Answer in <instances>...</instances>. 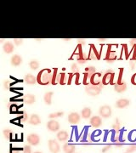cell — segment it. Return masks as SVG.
Returning a JSON list of instances; mask_svg holds the SVG:
<instances>
[{
    "label": "cell",
    "instance_id": "obj_1",
    "mask_svg": "<svg viewBox=\"0 0 136 153\" xmlns=\"http://www.w3.org/2000/svg\"><path fill=\"white\" fill-rule=\"evenodd\" d=\"M53 73L50 69H43L38 72L37 76V80L40 85H48L49 83H52L53 80Z\"/></svg>",
    "mask_w": 136,
    "mask_h": 153
},
{
    "label": "cell",
    "instance_id": "obj_2",
    "mask_svg": "<svg viewBox=\"0 0 136 153\" xmlns=\"http://www.w3.org/2000/svg\"><path fill=\"white\" fill-rule=\"evenodd\" d=\"M117 45L115 44H110L107 48V51L106 54L105 60H106V62L108 63H113L117 59Z\"/></svg>",
    "mask_w": 136,
    "mask_h": 153
},
{
    "label": "cell",
    "instance_id": "obj_3",
    "mask_svg": "<svg viewBox=\"0 0 136 153\" xmlns=\"http://www.w3.org/2000/svg\"><path fill=\"white\" fill-rule=\"evenodd\" d=\"M103 83H100L99 85H93V84H88L85 87V92L87 94L90 96H96L100 94L101 88H103Z\"/></svg>",
    "mask_w": 136,
    "mask_h": 153
},
{
    "label": "cell",
    "instance_id": "obj_4",
    "mask_svg": "<svg viewBox=\"0 0 136 153\" xmlns=\"http://www.w3.org/2000/svg\"><path fill=\"white\" fill-rule=\"evenodd\" d=\"M99 114L101 117H104V118L110 117L112 114V111H111V106H109L107 105H104L102 106H100L99 109Z\"/></svg>",
    "mask_w": 136,
    "mask_h": 153
},
{
    "label": "cell",
    "instance_id": "obj_5",
    "mask_svg": "<svg viewBox=\"0 0 136 153\" xmlns=\"http://www.w3.org/2000/svg\"><path fill=\"white\" fill-rule=\"evenodd\" d=\"M115 73L113 72L112 70H107L104 73L103 76H102V83L104 85H106L109 83H111L113 79H114Z\"/></svg>",
    "mask_w": 136,
    "mask_h": 153
},
{
    "label": "cell",
    "instance_id": "obj_6",
    "mask_svg": "<svg viewBox=\"0 0 136 153\" xmlns=\"http://www.w3.org/2000/svg\"><path fill=\"white\" fill-rule=\"evenodd\" d=\"M27 140L30 146H38L40 143V137L37 134H33H33H30L27 135Z\"/></svg>",
    "mask_w": 136,
    "mask_h": 153
},
{
    "label": "cell",
    "instance_id": "obj_7",
    "mask_svg": "<svg viewBox=\"0 0 136 153\" xmlns=\"http://www.w3.org/2000/svg\"><path fill=\"white\" fill-rule=\"evenodd\" d=\"M48 146L51 153H59L60 152V144L55 140H49L48 141Z\"/></svg>",
    "mask_w": 136,
    "mask_h": 153
},
{
    "label": "cell",
    "instance_id": "obj_8",
    "mask_svg": "<svg viewBox=\"0 0 136 153\" xmlns=\"http://www.w3.org/2000/svg\"><path fill=\"white\" fill-rule=\"evenodd\" d=\"M46 127L48 128V130L50 132H57L59 131L60 129V123L58 121L54 120V119H51L46 124Z\"/></svg>",
    "mask_w": 136,
    "mask_h": 153
},
{
    "label": "cell",
    "instance_id": "obj_9",
    "mask_svg": "<svg viewBox=\"0 0 136 153\" xmlns=\"http://www.w3.org/2000/svg\"><path fill=\"white\" fill-rule=\"evenodd\" d=\"M94 73H96V69H95V67H94V66H88V67H86V69H85V73H84V80H83V82L88 85L87 81L88 80L90 81V78L92 77V76Z\"/></svg>",
    "mask_w": 136,
    "mask_h": 153
},
{
    "label": "cell",
    "instance_id": "obj_10",
    "mask_svg": "<svg viewBox=\"0 0 136 153\" xmlns=\"http://www.w3.org/2000/svg\"><path fill=\"white\" fill-rule=\"evenodd\" d=\"M67 120L71 124H77L81 120V115H79L77 112H71L68 115Z\"/></svg>",
    "mask_w": 136,
    "mask_h": 153
},
{
    "label": "cell",
    "instance_id": "obj_11",
    "mask_svg": "<svg viewBox=\"0 0 136 153\" xmlns=\"http://www.w3.org/2000/svg\"><path fill=\"white\" fill-rule=\"evenodd\" d=\"M89 123L90 125L92 126L93 128H100V126L102 125V119L100 116H94L92 117H90L89 120Z\"/></svg>",
    "mask_w": 136,
    "mask_h": 153
},
{
    "label": "cell",
    "instance_id": "obj_12",
    "mask_svg": "<svg viewBox=\"0 0 136 153\" xmlns=\"http://www.w3.org/2000/svg\"><path fill=\"white\" fill-rule=\"evenodd\" d=\"M90 84L93 85H99L100 83H102V74L100 72H96L90 78Z\"/></svg>",
    "mask_w": 136,
    "mask_h": 153
},
{
    "label": "cell",
    "instance_id": "obj_13",
    "mask_svg": "<svg viewBox=\"0 0 136 153\" xmlns=\"http://www.w3.org/2000/svg\"><path fill=\"white\" fill-rule=\"evenodd\" d=\"M129 105H130V100H129L123 98L119 99V100L116 102L115 106H116L117 108H119V109H123V108L128 107Z\"/></svg>",
    "mask_w": 136,
    "mask_h": 153
},
{
    "label": "cell",
    "instance_id": "obj_14",
    "mask_svg": "<svg viewBox=\"0 0 136 153\" xmlns=\"http://www.w3.org/2000/svg\"><path fill=\"white\" fill-rule=\"evenodd\" d=\"M112 141L114 142L116 147L119 148L123 145V143H124V140H123V139H122L121 134H120L119 133H117V134H114V135H113V137H112Z\"/></svg>",
    "mask_w": 136,
    "mask_h": 153
},
{
    "label": "cell",
    "instance_id": "obj_15",
    "mask_svg": "<svg viewBox=\"0 0 136 153\" xmlns=\"http://www.w3.org/2000/svg\"><path fill=\"white\" fill-rule=\"evenodd\" d=\"M56 137H57V140L60 141V142H65L68 140L69 138V134L68 132H66L65 130H60L56 134Z\"/></svg>",
    "mask_w": 136,
    "mask_h": 153
},
{
    "label": "cell",
    "instance_id": "obj_16",
    "mask_svg": "<svg viewBox=\"0 0 136 153\" xmlns=\"http://www.w3.org/2000/svg\"><path fill=\"white\" fill-rule=\"evenodd\" d=\"M22 57L21 55H14L12 57H11L10 59V63L11 65L13 66H15V67H16V66H19L22 63Z\"/></svg>",
    "mask_w": 136,
    "mask_h": 153
},
{
    "label": "cell",
    "instance_id": "obj_17",
    "mask_svg": "<svg viewBox=\"0 0 136 153\" xmlns=\"http://www.w3.org/2000/svg\"><path fill=\"white\" fill-rule=\"evenodd\" d=\"M62 150L64 153H74L76 151V146L71 143H65L62 147Z\"/></svg>",
    "mask_w": 136,
    "mask_h": 153
},
{
    "label": "cell",
    "instance_id": "obj_18",
    "mask_svg": "<svg viewBox=\"0 0 136 153\" xmlns=\"http://www.w3.org/2000/svg\"><path fill=\"white\" fill-rule=\"evenodd\" d=\"M15 49V46L11 42H6L3 45V50L5 54H11Z\"/></svg>",
    "mask_w": 136,
    "mask_h": 153
},
{
    "label": "cell",
    "instance_id": "obj_19",
    "mask_svg": "<svg viewBox=\"0 0 136 153\" xmlns=\"http://www.w3.org/2000/svg\"><path fill=\"white\" fill-rule=\"evenodd\" d=\"M114 89L115 91L117 92V93H123V92L126 91V89H127V84H126V82H117V83L115 84Z\"/></svg>",
    "mask_w": 136,
    "mask_h": 153
},
{
    "label": "cell",
    "instance_id": "obj_20",
    "mask_svg": "<svg viewBox=\"0 0 136 153\" xmlns=\"http://www.w3.org/2000/svg\"><path fill=\"white\" fill-rule=\"evenodd\" d=\"M81 47V46H80ZM88 60V56L84 55L82 52V50L80 49L79 50V52H78V55H77V62L78 63V64H80V65H83V64H85L86 62Z\"/></svg>",
    "mask_w": 136,
    "mask_h": 153
},
{
    "label": "cell",
    "instance_id": "obj_21",
    "mask_svg": "<svg viewBox=\"0 0 136 153\" xmlns=\"http://www.w3.org/2000/svg\"><path fill=\"white\" fill-rule=\"evenodd\" d=\"M99 55L96 51L95 48L94 47V45H91L90 49H89V52H88V58L89 60H98L99 59Z\"/></svg>",
    "mask_w": 136,
    "mask_h": 153
},
{
    "label": "cell",
    "instance_id": "obj_22",
    "mask_svg": "<svg viewBox=\"0 0 136 153\" xmlns=\"http://www.w3.org/2000/svg\"><path fill=\"white\" fill-rule=\"evenodd\" d=\"M28 123L32 125H38L39 123H41V118L38 114H33L30 116Z\"/></svg>",
    "mask_w": 136,
    "mask_h": 153
},
{
    "label": "cell",
    "instance_id": "obj_23",
    "mask_svg": "<svg viewBox=\"0 0 136 153\" xmlns=\"http://www.w3.org/2000/svg\"><path fill=\"white\" fill-rule=\"evenodd\" d=\"M24 81L27 82V84H30V85H33L36 82H38L37 76H33V74H27V75H26L25 77H24Z\"/></svg>",
    "mask_w": 136,
    "mask_h": 153
},
{
    "label": "cell",
    "instance_id": "obj_24",
    "mask_svg": "<svg viewBox=\"0 0 136 153\" xmlns=\"http://www.w3.org/2000/svg\"><path fill=\"white\" fill-rule=\"evenodd\" d=\"M23 101L27 105H32L33 103H35L36 101V96L31 94H27L24 97H23Z\"/></svg>",
    "mask_w": 136,
    "mask_h": 153
},
{
    "label": "cell",
    "instance_id": "obj_25",
    "mask_svg": "<svg viewBox=\"0 0 136 153\" xmlns=\"http://www.w3.org/2000/svg\"><path fill=\"white\" fill-rule=\"evenodd\" d=\"M91 114H92V111L89 107H85L81 111V117L83 119H88L91 117Z\"/></svg>",
    "mask_w": 136,
    "mask_h": 153
},
{
    "label": "cell",
    "instance_id": "obj_26",
    "mask_svg": "<svg viewBox=\"0 0 136 153\" xmlns=\"http://www.w3.org/2000/svg\"><path fill=\"white\" fill-rule=\"evenodd\" d=\"M53 94L54 93L53 92H47V93L44 94V102H45V104L46 105H51L52 103V96H53Z\"/></svg>",
    "mask_w": 136,
    "mask_h": 153
},
{
    "label": "cell",
    "instance_id": "obj_27",
    "mask_svg": "<svg viewBox=\"0 0 136 153\" xmlns=\"http://www.w3.org/2000/svg\"><path fill=\"white\" fill-rule=\"evenodd\" d=\"M69 78H68V76L65 73H60V75H59V80H58V83H60L61 85H63V84H65L66 82H68V80Z\"/></svg>",
    "mask_w": 136,
    "mask_h": 153
},
{
    "label": "cell",
    "instance_id": "obj_28",
    "mask_svg": "<svg viewBox=\"0 0 136 153\" xmlns=\"http://www.w3.org/2000/svg\"><path fill=\"white\" fill-rule=\"evenodd\" d=\"M113 131H114V134H117V133H120L121 131V123L118 119H116V121L114 122V123L111 126Z\"/></svg>",
    "mask_w": 136,
    "mask_h": 153
},
{
    "label": "cell",
    "instance_id": "obj_29",
    "mask_svg": "<svg viewBox=\"0 0 136 153\" xmlns=\"http://www.w3.org/2000/svg\"><path fill=\"white\" fill-rule=\"evenodd\" d=\"M3 134H4V136L6 140H11L13 138V131L10 128H5L3 131Z\"/></svg>",
    "mask_w": 136,
    "mask_h": 153
},
{
    "label": "cell",
    "instance_id": "obj_30",
    "mask_svg": "<svg viewBox=\"0 0 136 153\" xmlns=\"http://www.w3.org/2000/svg\"><path fill=\"white\" fill-rule=\"evenodd\" d=\"M29 67H30L32 70H33V71L38 70V68H39V62L36 60H31V61L29 62Z\"/></svg>",
    "mask_w": 136,
    "mask_h": 153
},
{
    "label": "cell",
    "instance_id": "obj_31",
    "mask_svg": "<svg viewBox=\"0 0 136 153\" xmlns=\"http://www.w3.org/2000/svg\"><path fill=\"white\" fill-rule=\"evenodd\" d=\"M64 115L63 111H57V112H52L49 115V117L50 119H55V118H58Z\"/></svg>",
    "mask_w": 136,
    "mask_h": 153
},
{
    "label": "cell",
    "instance_id": "obj_32",
    "mask_svg": "<svg viewBox=\"0 0 136 153\" xmlns=\"http://www.w3.org/2000/svg\"><path fill=\"white\" fill-rule=\"evenodd\" d=\"M29 116L27 114L26 111H23V113H22V119H21V122L22 123H26L27 121H29Z\"/></svg>",
    "mask_w": 136,
    "mask_h": 153
},
{
    "label": "cell",
    "instance_id": "obj_33",
    "mask_svg": "<svg viewBox=\"0 0 136 153\" xmlns=\"http://www.w3.org/2000/svg\"><path fill=\"white\" fill-rule=\"evenodd\" d=\"M136 151V144L135 145H132L130 146L128 148L127 150H126L125 153H133L134 152H135Z\"/></svg>",
    "mask_w": 136,
    "mask_h": 153
},
{
    "label": "cell",
    "instance_id": "obj_34",
    "mask_svg": "<svg viewBox=\"0 0 136 153\" xmlns=\"http://www.w3.org/2000/svg\"><path fill=\"white\" fill-rule=\"evenodd\" d=\"M71 71L73 72V73H77V72L79 71V68H78V66H77V64L73 63V64H72L71 66Z\"/></svg>",
    "mask_w": 136,
    "mask_h": 153
},
{
    "label": "cell",
    "instance_id": "obj_35",
    "mask_svg": "<svg viewBox=\"0 0 136 153\" xmlns=\"http://www.w3.org/2000/svg\"><path fill=\"white\" fill-rule=\"evenodd\" d=\"M23 153H33L32 152V147L28 145L24 146L23 147Z\"/></svg>",
    "mask_w": 136,
    "mask_h": 153
},
{
    "label": "cell",
    "instance_id": "obj_36",
    "mask_svg": "<svg viewBox=\"0 0 136 153\" xmlns=\"http://www.w3.org/2000/svg\"><path fill=\"white\" fill-rule=\"evenodd\" d=\"M14 44L17 45V46H20L23 44V39L22 38H15L14 39Z\"/></svg>",
    "mask_w": 136,
    "mask_h": 153
},
{
    "label": "cell",
    "instance_id": "obj_37",
    "mask_svg": "<svg viewBox=\"0 0 136 153\" xmlns=\"http://www.w3.org/2000/svg\"><path fill=\"white\" fill-rule=\"evenodd\" d=\"M129 138H130L131 140H136V131L135 130H134V131L131 132Z\"/></svg>",
    "mask_w": 136,
    "mask_h": 153
},
{
    "label": "cell",
    "instance_id": "obj_38",
    "mask_svg": "<svg viewBox=\"0 0 136 153\" xmlns=\"http://www.w3.org/2000/svg\"><path fill=\"white\" fill-rule=\"evenodd\" d=\"M129 63H130L131 68H132V69H135L136 67V59H132Z\"/></svg>",
    "mask_w": 136,
    "mask_h": 153
},
{
    "label": "cell",
    "instance_id": "obj_39",
    "mask_svg": "<svg viewBox=\"0 0 136 153\" xmlns=\"http://www.w3.org/2000/svg\"><path fill=\"white\" fill-rule=\"evenodd\" d=\"M111 148V145H108V146H105V147L101 150V152L102 153H106V152H108L109 150Z\"/></svg>",
    "mask_w": 136,
    "mask_h": 153
},
{
    "label": "cell",
    "instance_id": "obj_40",
    "mask_svg": "<svg viewBox=\"0 0 136 153\" xmlns=\"http://www.w3.org/2000/svg\"><path fill=\"white\" fill-rule=\"evenodd\" d=\"M10 86V82L9 81V80H5L4 82V88H6V89H8L9 88Z\"/></svg>",
    "mask_w": 136,
    "mask_h": 153
},
{
    "label": "cell",
    "instance_id": "obj_41",
    "mask_svg": "<svg viewBox=\"0 0 136 153\" xmlns=\"http://www.w3.org/2000/svg\"><path fill=\"white\" fill-rule=\"evenodd\" d=\"M131 82L134 84V85H136V73H135L132 77H131Z\"/></svg>",
    "mask_w": 136,
    "mask_h": 153
},
{
    "label": "cell",
    "instance_id": "obj_42",
    "mask_svg": "<svg viewBox=\"0 0 136 153\" xmlns=\"http://www.w3.org/2000/svg\"><path fill=\"white\" fill-rule=\"evenodd\" d=\"M77 42H78V44H79L80 46H81V45H85V43H86V41H85L84 39H78Z\"/></svg>",
    "mask_w": 136,
    "mask_h": 153
},
{
    "label": "cell",
    "instance_id": "obj_43",
    "mask_svg": "<svg viewBox=\"0 0 136 153\" xmlns=\"http://www.w3.org/2000/svg\"><path fill=\"white\" fill-rule=\"evenodd\" d=\"M130 44L133 46V48H134V47H136V38H133V39H131Z\"/></svg>",
    "mask_w": 136,
    "mask_h": 153
},
{
    "label": "cell",
    "instance_id": "obj_44",
    "mask_svg": "<svg viewBox=\"0 0 136 153\" xmlns=\"http://www.w3.org/2000/svg\"><path fill=\"white\" fill-rule=\"evenodd\" d=\"M105 41H106V39H105V38H103V39H101V38H100V39H99V42H102V43H103V42H105Z\"/></svg>",
    "mask_w": 136,
    "mask_h": 153
},
{
    "label": "cell",
    "instance_id": "obj_45",
    "mask_svg": "<svg viewBox=\"0 0 136 153\" xmlns=\"http://www.w3.org/2000/svg\"><path fill=\"white\" fill-rule=\"evenodd\" d=\"M65 41H66V42H69V41H71V39L69 38V39H67V38H65V39H64Z\"/></svg>",
    "mask_w": 136,
    "mask_h": 153
},
{
    "label": "cell",
    "instance_id": "obj_46",
    "mask_svg": "<svg viewBox=\"0 0 136 153\" xmlns=\"http://www.w3.org/2000/svg\"><path fill=\"white\" fill-rule=\"evenodd\" d=\"M34 153H43V152H34Z\"/></svg>",
    "mask_w": 136,
    "mask_h": 153
}]
</instances>
